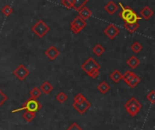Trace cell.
<instances>
[{"instance_id": "cell-3", "label": "cell", "mask_w": 155, "mask_h": 130, "mask_svg": "<svg viewBox=\"0 0 155 130\" xmlns=\"http://www.w3.org/2000/svg\"><path fill=\"white\" fill-rule=\"evenodd\" d=\"M32 31L33 33L38 37V38H43L44 36L46 35V33L50 31L49 25L46 24V23L44 20H38L33 26H32Z\"/></svg>"}, {"instance_id": "cell-6", "label": "cell", "mask_w": 155, "mask_h": 130, "mask_svg": "<svg viewBox=\"0 0 155 130\" xmlns=\"http://www.w3.org/2000/svg\"><path fill=\"white\" fill-rule=\"evenodd\" d=\"M104 34L111 40L115 39V37L119 34L120 33V29L117 25L114 24H110L104 30Z\"/></svg>"}, {"instance_id": "cell-20", "label": "cell", "mask_w": 155, "mask_h": 130, "mask_svg": "<svg viewBox=\"0 0 155 130\" xmlns=\"http://www.w3.org/2000/svg\"><path fill=\"white\" fill-rule=\"evenodd\" d=\"M88 3V0H74V9L76 11H80L83 7L85 6V5Z\"/></svg>"}, {"instance_id": "cell-13", "label": "cell", "mask_w": 155, "mask_h": 130, "mask_svg": "<svg viewBox=\"0 0 155 130\" xmlns=\"http://www.w3.org/2000/svg\"><path fill=\"white\" fill-rule=\"evenodd\" d=\"M137 76V74H135L134 72L131 71H126L124 72V74H123V80L124 81V82L127 85H130L131 82L133 81V80Z\"/></svg>"}, {"instance_id": "cell-18", "label": "cell", "mask_w": 155, "mask_h": 130, "mask_svg": "<svg viewBox=\"0 0 155 130\" xmlns=\"http://www.w3.org/2000/svg\"><path fill=\"white\" fill-rule=\"evenodd\" d=\"M124 28H125L130 33H134L140 27V24H139V23H136V24H128V23H124Z\"/></svg>"}, {"instance_id": "cell-14", "label": "cell", "mask_w": 155, "mask_h": 130, "mask_svg": "<svg viewBox=\"0 0 155 130\" xmlns=\"http://www.w3.org/2000/svg\"><path fill=\"white\" fill-rule=\"evenodd\" d=\"M126 63L131 69H136L140 65V60L135 55H133L126 61Z\"/></svg>"}, {"instance_id": "cell-30", "label": "cell", "mask_w": 155, "mask_h": 130, "mask_svg": "<svg viewBox=\"0 0 155 130\" xmlns=\"http://www.w3.org/2000/svg\"><path fill=\"white\" fill-rule=\"evenodd\" d=\"M7 100V96L0 90V107Z\"/></svg>"}, {"instance_id": "cell-28", "label": "cell", "mask_w": 155, "mask_h": 130, "mask_svg": "<svg viewBox=\"0 0 155 130\" xmlns=\"http://www.w3.org/2000/svg\"><path fill=\"white\" fill-rule=\"evenodd\" d=\"M74 0H63L62 1V5H64L68 9L73 8L74 7Z\"/></svg>"}, {"instance_id": "cell-1", "label": "cell", "mask_w": 155, "mask_h": 130, "mask_svg": "<svg viewBox=\"0 0 155 130\" xmlns=\"http://www.w3.org/2000/svg\"><path fill=\"white\" fill-rule=\"evenodd\" d=\"M41 109H42V104H41L37 100H34V99H31V98H30L29 100H27L24 103V105H23L21 108H19V109H17L12 110V113L23 111V110L36 113V112L39 111Z\"/></svg>"}, {"instance_id": "cell-9", "label": "cell", "mask_w": 155, "mask_h": 130, "mask_svg": "<svg viewBox=\"0 0 155 130\" xmlns=\"http://www.w3.org/2000/svg\"><path fill=\"white\" fill-rule=\"evenodd\" d=\"M91 103L88 100H85L84 102H80V103H73V107L74 109L80 114H84L90 108H91Z\"/></svg>"}, {"instance_id": "cell-7", "label": "cell", "mask_w": 155, "mask_h": 130, "mask_svg": "<svg viewBox=\"0 0 155 130\" xmlns=\"http://www.w3.org/2000/svg\"><path fill=\"white\" fill-rule=\"evenodd\" d=\"M120 6L122 8V11L120 12L119 14V16L125 22V23H128V21L130 20V18L132 17V15L134 14V11L130 7V6H124L123 5L122 3H120Z\"/></svg>"}, {"instance_id": "cell-15", "label": "cell", "mask_w": 155, "mask_h": 130, "mask_svg": "<svg viewBox=\"0 0 155 130\" xmlns=\"http://www.w3.org/2000/svg\"><path fill=\"white\" fill-rule=\"evenodd\" d=\"M79 16L81 17V18H83L84 20H87V19H89L91 16H92V14H93V12L88 8V7H86V6H84V7H83L79 12Z\"/></svg>"}, {"instance_id": "cell-21", "label": "cell", "mask_w": 155, "mask_h": 130, "mask_svg": "<svg viewBox=\"0 0 155 130\" xmlns=\"http://www.w3.org/2000/svg\"><path fill=\"white\" fill-rule=\"evenodd\" d=\"M104 52H105V49H104V46L101 45V44H96V45L93 48V52H94L96 56H98V57L102 56V55L104 54Z\"/></svg>"}, {"instance_id": "cell-4", "label": "cell", "mask_w": 155, "mask_h": 130, "mask_svg": "<svg viewBox=\"0 0 155 130\" xmlns=\"http://www.w3.org/2000/svg\"><path fill=\"white\" fill-rule=\"evenodd\" d=\"M101 65L94 59V58H88L83 64H82V70L87 74H91L92 72L95 71H100Z\"/></svg>"}, {"instance_id": "cell-23", "label": "cell", "mask_w": 155, "mask_h": 130, "mask_svg": "<svg viewBox=\"0 0 155 130\" xmlns=\"http://www.w3.org/2000/svg\"><path fill=\"white\" fill-rule=\"evenodd\" d=\"M131 50L132 52H134V53H139L143 51V45L139 43V42H134L132 45H131Z\"/></svg>"}, {"instance_id": "cell-17", "label": "cell", "mask_w": 155, "mask_h": 130, "mask_svg": "<svg viewBox=\"0 0 155 130\" xmlns=\"http://www.w3.org/2000/svg\"><path fill=\"white\" fill-rule=\"evenodd\" d=\"M40 90H41L42 93L48 95V94H49L53 90H54V87H53V85H52L49 81H45V82L41 85Z\"/></svg>"}, {"instance_id": "cell-27", "label": "cell", "mask_w": 155, "mask_h": 130, "mask_svg": "<svg viewBox=\"0 0 155 130\" xmlns=\"http://www.w3.org/2000/svg\"><path fill=\"white\" fill-rule=\"evenodd\" d=\"M85 100H87V99H86L82 93H77V94L74 96V102H75V103L84 102V101H85Z\"/></svg>"}, {"instance_id": "cell-10", "label": "cell", "mask_w": 155, "mask_h": 130, "mask_svg": "<svg viewBox=\"0 0 155 130\" xmlns=\"http://www.w3.org/2000/svg\"><path fill=\"white\" fill-rule=\"evenodd\" d=\"M60 54V51L54 45L50 46L46 51H45V55L48 57V59L51 61V62H54L57 57L58 55Z\"/></svg>"}, {"instance_id": "cell-11", "label": "cell", "mask_w": 155, "mask_h": 130, "mask_svg": "<svg viewBox=\"0 0 155 130\" xmlns=\"http://www.w3.org/2000/svg\"><path fill=\"white\" fill-rule=\"evenodd\" d=\"M118 5L114 2V1H109L105 5H104V10L109 14H114L116 11L118 10Z\"/></svg>"}, {"instance_id": "cell-24", "label": "cell", "mask_w": 155, "mask_h": 130, "mask_svg": "<svg viewBox=\"0 0 155 130\" xmlns=\"http://www.w3.org/2000/svg\"><path fill=\"white\" fill-rule=\"evenodd\" d=\"M23 118L26 122H32L35 118V113L30 111H25V113L23 114Z\"/></svg>"}, {"instance_id": "cell-25", "label": "cell", "mask_w": 155, "mask_h": 130, "mask_svg": "<svg viewBox=\"0 0 155 130\" xmlns=\"http://www.w3.org/2000/svg\"><path fill=\"white\" fill-rule=\"evenodd\" d=\"M55 99H56V100H57L58 102H60V103H64V102H65V101L67 100L68 96H67L64 92L61 91V92H59V93L56 95Z\"/></svg>"}, {"instance_id": "cell-2", "label": "cell", "mask_w": 155, "mask_h": 130, "mask_svg": "<svg viewBox=\"0 0 155 130\" xmlns=\"http://www.w3.org/2000/svg\"><path fill=\"white\" fill-rule=\"evenodd\" d=\"M124 108H125V110L126 112L132 116V117H135L139 112L140 110L142 109L143 108V105L138 101V100L134 97H132L125 104H124Z\"/></svg>"}, {"instance_id": "cell-31", "label": "cell", "mask_w": 155, "mask_h": 130, "mask_svg": "<svg viewBox=\"0 0 155 130\" xmlns=\"http://www.w3.org/2000/svg\"><path fill=\"white\" fill-rule=\"evenodd\" d=\"M67 130H83V128H82L81 127H79L77 123H73V124L67 128Z\"/></svg>"}, {"instance_id": "cell-12", "label": "cell", "mask_w": 155, "mask_h": 130, "mask_svg": "<svg viewBox=\"0 0 155 130\" xmlns=\"http://www.w3.org/2000/svg\"><path fill=\"white\" fill-rule=\"evenodd\" d=\"M140 14H141V17L144 18L145 20H149L154 14V11L151 7H149V6H144L141 10Z\"/></svg>"}, {"instance_id": "cell-19", "label": "cell", "mask_w": 155, "mask_h": 130, "mask_svg": "<svg viewBox=\"0 0 155 130\" xmlns=\"http://www.w3.org/2000/svg\"><path fill=\"white\" fill-rule=\"evenodd\" d=\"M110 85L106 82V81H102L98 86H97V90L102 93V94H105L110 90Z\"/></svg>"}, {"instance_id": "cell-22", "label": "cell", "mask_w": 155, "mask_h": 130, "mask_svg": "<svg viewBox=\"0 0 155 130\" xmlns=\"http://www.w3.org/2000/svg\"><path fill=\"white\" fill-rule=\"evenodd\" d=\"M29 94H30L31 99L37 100V99L42 95V91H41L40 88H36V87H35V88H34L33 90H30Z\"/></svg>"}, {"instance_id": "cell-29", "label": "cell", "mask_w": 155, "mask_h": 130, "mask_svg": "<svg viewBox=\"0 0 155 130\" xmlns=\"http://www.w3.org/2000/svg\"><path fill=\"white\" fill-rule=\"evenodd\" d=\"M146 99L148 100L149 102H151L152 104H155V90H151L149 92V94H147Z\"/></svg>"}, {"instance_id": "cell-16", "label": "cell", "mask_w": 155, "mask_h": 130, "mask_svg": "<svg viewBox=\"0 0 155 130\" xmlns=\"http://www.w3.org/2000/svg\"><path fill=\"white\" fill-rule=\"evenodd\" d=\"M110 79L114 82V83H118L123 80V74L120 72L119 70H114L111 74H110Z\"/></svg>"}, {"instance_id": "cell-26", "label": "cell", "mask_w": 155, "mask_h": 130, "mask_svg": "<svg viewBox=\"0 0 155 130\" xmlns=\"http://www.w3.org/2000/svg\"><path fill=\"white\" fill-rule=\"evenodd\" d=\"M13 12H14V10H13V8L9 5H5L2 8V13L5 16H9L11 14H13Z\"/></svg>"}, {"instance_id": "cell-8", "label": "cell", "mask_w": 155, "mask_h": 130, "mask_svg": "<svg viewBox=\"0 0 155 130\" xmlns=\"http://www.w3.org/2000/svg\"><path fill=\"white\" fill-rule=\"evenodd\" d=\"M29 73H30L29 70H28L25 65H23V64H20V65L13 71V74H14L15 77H17V79L20 80V81H24V80L29 75Z\"/></svg>"}, {"instance_id": "cell-5", "label": "cell", "mask_w": 155, "mask_h": 130, "mask_svg": "<svg viewBox=\"0 0 155 130\" xmlns=\"http://www.w3.org/2000/svg\"><path fill=\"white\" fill-rule=\"evenodd\" d=\"M87 25V23L85 20H84L83 18H81L79 15H77L70 24V28H71V31L77 34L79 33L81 31H83Z\"/></svg>"}]
</instances>
